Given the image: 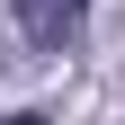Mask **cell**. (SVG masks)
<instances>
[{
  "label": "cell",
  "instance_id": "7a4b0ae2",
  "mask_svg": "<svg viewBox=\"0 0 125 125\" xmlns=\"http://www.w3.org/2000/svg\"><path fill=\"white\" fill-rule=\"evenodd\" d=\"M0 125H45V116H36V107H27V116H0Z\"/></svg>",
  "mask_w": 125,
  "mask_h": 125
},
{
  "label": "cell",
  "instance_id": "6da1fadb",
  "mask_svg": "<svg viewBox=\"0 0 125 125\" xmlns=\"http://www.w3.org/2000/svg\"><path fill=\"white\" fill-rule=\"evenodd\" d=\"M9 9H18V36L36 54H72L89 27V0H9Z\"/></svg>",
  "mask_w": 125,
  "mask_h": 125
}]
</instances>
